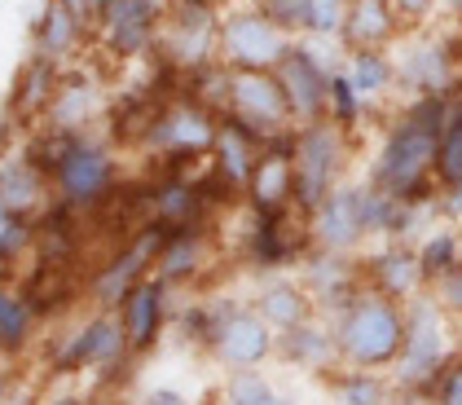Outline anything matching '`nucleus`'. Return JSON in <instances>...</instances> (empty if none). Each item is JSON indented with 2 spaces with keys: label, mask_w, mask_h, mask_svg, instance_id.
Segmentation results:
<instances>
[{
  "label": "nucleus",
  "mask_w": 462,
  "mask_h": 405,
  "mask_svg": "<svg viewBox=\"0 0 462 405\" xmlns=\"http://www.w3.org/2000/svg\"><path fill=\"white\" fill-rule=\"evenodd\" d=\"M454 93H419V97H410L405 111L388 124L379 150L370 154L365 181L396 194V198H436L440 194L436 142H440V128L449 119Z\"/></svg>",
  "instance_id": "nucleus-1"
},
{
  "label": "nucleus",
  "mask_w": 462,
  "mask_h": 405,
  "mask_svg": "<svg viewBox=\"0 0 462 405\" xmlns=\"http://www.w3.org/2000/svg\"><path fill=\"white\" fill-rule=\"evenodd\" d=\"M27 154L53 181V198L67 203L75 212H97L115 198V189L124 181V159L110 137L97 133H53V128H36Z\"/></svg>",
  "instance_id": "nucleus-2"
},
{
  "label": "nucleus",
  "mask_w": 462,
  "mask_h": 405,
  "mask_svg": "<svg viewBox=\"0 0 462 405\" xmlns=\"http://www.w3.org/2000/svg\"><path fill=\"white\" fill-rule=\"evenodd\" d=\"M180 339L212 357L220 370H247L278 362V331L255 313L251 299L234 295H208L177 313Z\"/></svg>",
  "instance_id": "nucleus-3"
},
{
  "label": "nucleus",
  "mask_w": 462,
  "mask_h": 405,
  "mask_svg": "<svg viewBox=\"0 0 462 405\" xmlns=\"http://www.w3.org/2000/svg\"><path fill=\"white\" fill-rule=\"evenodd\" d=\"M458 322L445 313V304L427 287L423 295H414L405 304V348H401L396 366L388 370L401 401L427 405L431 388L458 362Z\"/></svg>",
  "instance_id": "nucleus-4"
},
{
  "label": "nucleus",
  "mask_w": 462,
  "mask_h": 405,
  "mask_svg": "<svg viewBox=\"0 0 462 405\" xmlns=\"http://www.w3.org/2000/svg\"><path fill=\"white\" fill-rule=\"evenodd\" d=\"M44 357H49V374H53V379L88 374V379H97L102 388H106V383L110 388H124V383H128V370L142 362V357H133L124 322H119L115 308H93L84 322L58 331L44 344Z\"/></svg>",
  "instance_id": "nucleus-5"
},
{
  "label": "nucleus",
  "mask_w": 462,
  "mask_h": 405,
  "mask_svg": "<svg viewBox=\"0 0 462 405\" xmlns=\"http://www.w3.org/2000/svg\"><path fill=\"white\" fill-rule=\"evenodd\" d=\"M344 366L392 370L405 348V304L392 295L361 287V291L330 318Z\"/></svg>",
  "instance_id": "nucleus-6"
},
{
  "label": "nucleus",
  "mask_w": 462,
  "mask_h": 405,
  "mask_svg": "<svg viewBox=\"0 0 462 405\" xmlns=\"http://www.w3.org/2000/svg\"><path fill=\"white\" fill-rule=\"evenodd\" d=\"M220 133V111L203 106L199 97L180 93L172 102H159V111L150 115L142 137V154L163 163L168 172H194L199 163H208Z\"/></svg>",
  "instance_id": "nucleus-7"
},
{
  "label": "nucleus",
  "mask_w": 462,
  "mask_h": 405,
  "mask_svg": "<svg viewBox=\"0 0 462 405\" xmlns=\"http://www.w3.org/2000/svg\"><path fill=\"white\" fill-rule=\"evenodd\" d=\"M348 163H353V133H344L339 124L318 119L295 128V212L304 221L348 181Z\"/></svg>",
  "instance_id": "nucleus-8"
},
{
  "label": "nucleus",
  "mask_w": 462,
  "mask_h": 405,
  "mask_svg": "<svg viewBox=\"0 0 462 405\" xmlns=\"http://www.w3.org/2000/svg\"><path fill=\"white\" fill-rule=\"evenodd\" d=\"M220 18H225L220 0H168L154 58L172 75H189L220 62Z\"/></svg>",
  "instance_id": "nucleus-9"
},
{
  "label": "nucleus",
  "mask_w": 462,
  "mask_h": 405,
  "mask_svg": "<svg viewBox=\"0 0 462 405\" xmlns=\"http://www.w3.org/2000/svg\"><path fill=\"white\" fill-rule=\"evenodd\" d=\"M291 40L264 14L260 0H229L220 18V62L229 71H273L286 58Z\"/></svg>",
  "instance_id": "nucleus-10"
},
{
  "label": "nucleus",
  "mask_w": 462,
  "mask_h": 405,
  "mask_svg": "<svg viewBox=\"0 0 462 405\" xmlns=\"http://www.w3.org/2000/svg\"><path fill=\"white\" fill-rule=\"evenodd\" d=\"M326 40H313V36H295L286 58L273 67L278 84L286 93V106H291V119L295 128L300 124H318L326 119V97H330V75H335V58L321 49Z\"/></svg>",
  "instance_id": "nucleus-11"
},
{
  "label": "nucleus",
  "mask_w": 462,
  "mask_h": 405,
  "mask_svg": "<svg viewBox=\"0 0 462 405\" xmlns=\"http://www.w3.org/2000/svg\"><path fill=\"white\" fill-rule=\"evenodd\" d=\"M163 238H168V225L159 221H145L115 256L102 264V269H93L88 273V282H84V299L93 304V308H119V299L133 291L137 282H142L145 273H154V260H159V247H163Z\"/></svg>",
  "instance_id": "nucleus-12"
},
{
  "label": "nucleus",
  "mask_w": 462,
  "mask_h": 405,
  "mask_svg": "<svg viewBox=\"0 0 462 405\" xmlns=\"http://www.w3.org/2000/svg\"><path fill=\"white\" fill-rule=\"evenodd\" d=\"M115 313H119V322H124V335H128L133 357H150V353L163 344L168 327L177 322V313H180L177 287H172L168 278H159V273H145L142 282L119 299Z\"/></svg>",
  "instance_id": "nucleus-13"
},
{
  "label": "nucleus",
  "mask_w": 462,
  "mask_h": 405,
  "mask_svg": "<svg viewBox=\"0 0 462 405\" xmlns=\"http://www.w3.org/2000/svg\"><path fill=\"white\" fill-rule=\"evenodd\" d=\"M225 115H234L243 128H251L264 146L273 137H282L295 128L291 106H286V93L278 84L273 71H234L229 75V106Z\"/></svg>",
  "instance_id": "nucleus-14"
},
{
  "label": "nucleus",
  "mask_w": 462,
  "mask_h": 405,
  "mask_svg": "<svg viewBox=\"0 0 462 405\" xmlns=\"http://www.w3.org/2000/svg\"><path fill=\"white\" fill-rule=\"evenodd\" d=\"M168 18V0H110L97 18V44L115 62H137L154 53L159 27Z\"/></svg>",
  "instance_id": "nucleus-15"
},
{
  "label": "nucleus",
  "mask_w": 462,
  "mask_h": 405,
  "mask_svg": "<svg viewBox=\"0 0 462 405\" xmlns=\"http://www.w3.org/2000/svg\"><path fill=\"white\" fill-rule=\"evenodd\" d=\"M462 84V58L454 40L445 36H410L396 49V88L419 93H454Z\"/></svg>",
  "instance_id": "nucleus-16"
},
{
  "label": "nucleus",
  "mask_w": 462,
  "mask_h": 405,
  "mask_svg": "<svg viewBox=\"0 0 462 405\" xmlns=\"http://www.w3.org/2000/svg\"><path fill=\"white\" fill-rule=\"evenodd\" d=\"M313 238H309V221L300 212H278V216H260L251 212V234H247V264L264 278V273H286L291 264L309 256Z\"/></svg>",
  "instance_id": "nucleus-17"
},
{
  "label": "nucleus",
  "mask_w": 462,
  "mask_h": 405,
  "mask_svg": "<svg viewBox=\"0 0 462 405\" xmlns=\"http://www.w3.org/2000/svg\"><path fill=\"white\" fill-rule=\"evenodd\" d=\"M309 238H313V247H326V252L361 256V247L370 243V229H365V181L339 185L309 216Z\"/></svg>",
  "instance_id": "nucleus-18"
},
{
  "label": "nucleus",
  "mask_w": 462,
  "mask_h": 405,
  "mask_svg": "<svg viewBox=\"0 0 462 405\" xmlns=\"http://www.w3.org/2000/svg\"><path fill=\"white\" fill-rule=\"evenodd\" d=\"M243 198H247V212H260V216L295 212V128L264 146Z\"/></svg>",
  "instance_id": "nucleus-19"
},
{
  "label": "nucleus",
  "mask_w": 462,
  "mask_h": 405,
  "mask_svg": "<svg viewBox=\"0 0 462 405\" xmlns=\"http://www.w3.org/2000/svg\"><path fill=\"white\" fill-rule=\"evenodd\" d=\"M93 36H97L93 18L84 9H75L71 0H44L36 23H32V49L53 58V62H62V67H71L75 58L93 44Z\"/></svg>",
  "instance_id": "nucleus-20"
},
{
  "label": "nucleus",
  "mask_w": 462,
  "mask_h": 405,
  "mask_svg": "<svg viewBox=\"0 0 462 405\" xmlns=\"http://www.w3.org/2000/svg\"><path fill=\"white\" fill-rule=\"evenodd\" d=\"M300 278L304 287L313 291L321 318H335L361 287H365V273H361V256H344V252H326V247H309V256L300 260Z\"/></svg>",
  "instance_id": "nucleus-21"
},
{
  "label": "nucleus",
  "mask_w": 462,
  "mask_h": 405,
  "mask_svg": "<svg viewBox=\"0 0 462 405\" xmlns=\"http://www.w3.org/2000/svg\"><path fill=\"white\" fill-rule=\"evenodd\" d=\"M361 273H365V287L392 295V299H401V304H410L414 295L427 291L419 247H414V243H401V238H383L374 252H365V256H361Z\"/></svg>",
  "instance_id": "nucleus-22"
},
{
  "label": "nucleus",
  "mask_w": 462,
  "mask_h": 405,
  "mask_svg": "<svg viewBox=\"0 0 462 405\" xmlns=\"http://www.w3.org/2000/svg\"><path fill=\"white\" fill-rule=\"evenodd\" d=\"M208 212H212V198L194 172H163L145 189V221L180 229V225H203Z\"/></svg>",
  "instance_id": "nucleus-23"
},
{
  "label": "nucleus",
  "mask_w": 462,
  "mask_h": 405,
  "mask_svg": "<svg viewBox=\"0 0 462 405\" xmlns=\"http://www.w3.org/2000/svg\"><path fill=\"white\" fill-rule=\"evenodd\" d=\"M212 229L203 225H180V229H168L163 247H159V260H154V273L168 278L177 291L203 282V273H212Z\"/></svg>",
  "instance_id": "nucleus-24"
},
{
  "label": "nucleus",
  "mask_w": 462,
  "mask_h": 405,
  "mask_svg": "<svg viewBox=\"0 0 462 405\" xmlns=\"http://www.w3.org/2000/svg\"><path fill=\"white\" fill-rule=\"evenodd\" d=\"M278 362L291 370H304V374H318V379L335 374V370L344 366L339 339H335V322L318 313V318L282 331L278 335Z\"/></svg>",
  "instance_id": "nucleus-25"
},
{
  "label": "nucleus",
  "mask_w": 462,
  "mask_h": 405,
  "mask_svg": "<svg viewBox=\"0 0 462 405\" xmlns=\"http://www.w3.org/2000/svg\"><path fill=\"white\" fill-rule=\"evenodd\" d=\"M102 111H106L102 84H97L93 75L67 67L58 93H53V102H49V111H44V119H40L36 128H53V133H93V124L102 119Z\"/></svg>",
  "instance_id": "nucleus-26"
},
{
  "label": "nucleus",
  "mask_w": 462,
  "mask_h": 405,
  "mask_svg": "<svg viewBox=\"0 0 462 405\" xmlns=\"http://www.w3.org/2000/svg\"><path fill=\"white\" fill-rule=\"evenodd\" d=\"M260 154H264V142L251 128H243L234 115H220V133H216V146L208 154V172L216 181L225 185L229 194H243L255 163H260Z\"/></svg>",
  "instance_id": "nucleus-27"
},
{
  "label": "nucleus",
  "mask_w": 462,
  "mask_h": 405,
  "mask_svg": "<svg viewBox=\"0 0 462 405\" xmlns=\"http://www.w3.org/2000/svg\"><path fill=\"white\" fill-rule=\"evenodd\" d=\"M62 75H67L62 62H53V58H44V53L32 49L23 58V67L14 71L5 111L14 115L18 124H32L36 128L40 119H44V111H49V102H53V93H58V84H62Z\"/></svg>",
  "instance_id": "nucleus-28"
},
{
  "label": "nucleus",
  "mask_w": 462,
  "mask_h": 405,
  "mask_svg": "<svg viewBox=\"0 0 462 405\" xmlns=\"http://www.w3.org/2000/svg\"><path fill=\"white\" fill-rule=\"evenodd\" d=\"M251 304L278 335L300 327V322H309V318H318V299L304 287L300 273H264L255 295H251Z\"/></svg>",
  "instance_id": "nucleus-29"
},
{
  "label": "nucleus",
  "mask_w": 462,
  "mask_h": 405,
  "mask_svg": "<svg viewBox=\"0 0 462 405\" xmlns=\"http://www.w3.org/2000/svg\"><path fill=\"white\" fill-rule=\"evenodd\" d=\"M0 198L14 212L36 221L40 212L53 203V181L27 150H5L0 154Z\"/></svg>",
  "instance_id": "nucleus-30"
},
{
  "label": "nucleus",
  "mask_w": 462,
  "mask_h": 405,
  "mask_svg": "<svg viewBox=\"0 0 462 405\" xmlns=\"http://www.w3.org/2000/svg\"><path fill=\"white\" fill-rule=\"evenodd\" d=\"M401 32H405V23L392 0H348L339 44H344V53L348 49H392Z\"/></svg>",
  "instance_id": "nucleus-31"
},
{
  "label": "nucleus",
  "mask_w": 462,
  "mask_h": 405,
  "mask_svg": "<svg viewBox=\"0 0 462 405\" xmlns=\"http://www.w3.org/2000/svg\"><path fill=\"white\" fill-rule=\"evenodd\" d=\"M40 335V313H36V299L32 291L14 287L9 278L0 282V357H23L32 353Z\"/></svg>",
  "instance_id": "nucleus-32"
},
{
  "label": "nucleus",
  "mask_w": 462,
  "mask_h": 405,
  "mask_svg": "<svg viewBox=\"0 0 462 405\" xmlns=\"http://www.w3.org/2000/svg\"><path fill=\"white\" fill-rule=\"evenodd\" d=\"M326 388H330L335 405H396L401 401V392H396L388 370L339 366L335 374H326Z\"/></svg>",
  "instance_id": "nucleus-33"
},
{
  "label": "nucleus",
  "mask_w": 462,
  "mask_h": 405,
  "mask_svg": "<svg viewBox=\"0 0 462 405\" xmlns=\"http://www.w3.org/2000/svg\"><path fill=\"white\" fill-rule=\"evenodd\" d=\"M344 71L353 75V84L370 106L396 93V53L392 49H348Z\"/></svg>",
  "instance_id": "nucleus-34"
},
{
  "label": "nucleus",
  "mask_w": 462,
  "mask_h": 405,
  "mask_svg": "<svg viewBox=\"0 0 462 405\" xmlns=\"http://www.w3.org/2000/svg\"><path fill=\"white\" fill-rule=\"evenodd\" d=\"M414 247H419V264H423L427 287H436L445 273H454L462 264V225L436 221Z\"/></svg>",
  "instance_id": "nucleus-35"
},
{
  "label": "nucleus",
  "mask_w": 462,
  "mask_h": 405,
  "mask_svg": "<svg viewBox=\"0 0 462 405\" xmlns=\"http://www.w3.org/2000/svg\"><path fill=\"white\" fill-rule=\"evenodd\" d=\"M365 115H370V102L361 97V88L353 84V75L344 71V67H335V75H330V97H326V119L356 137L361 124H365Z\"/></svg>",
  "instance_id": "nucleus-36"
},
{
  "label": "nucleus",
  "mask_w": 462,
  "mask_h": 405,
  "mask_svg": "<svg viewBox=\"0 0 462 405\" xmlns=\"http://www.w3.org/2000/svg\"><path fill=\"white\" fill-rule=\"evenodd\" d=\"M273 392H278V383H273L269 366L225 370V379H220V388H216L220 405H264Z\"/></svg>",
  "instance_id": "nucleus-37"
},
{
  "label": "nucleus",
  "mask_w": 462,
  "mask_h": 405,
  "mask_svg": "<svg viewBox=\"0 0 462 405\" xmlns=\"http://www.w3.org/2000/svg\"><path fill=\"white\" fill-rule=\"evenodd\" d=\"M36 252V221L14 212L5 198H0V264L14 273L23 260Z\"/></svg>",
  "instance_id": "nucleus-38"
},
{
  "label": "nucleus",
  "mask_w": 462,
  "mask_h": 405,
  "mask_svg": "<svg viewBox=\"0 0 462 405\" xmlns=\"http://www.w3.org/2000/svg\"><path fill=\"white\" fill-rule=\"evenodd\" d=\"M436 181L440 185L462 181V84H458V93H454L449 119L440 128V142H436Z\"/></svg>",
  "instance_id": "nucleus-39"
},
{
  "label": "nucleus",
  "mask_w": 462,
  "mask_h": 405,
  "mask_svg": "<svg viewBox=\"0 0 462 405\" xmlns=\"http://www.w3.org/2000/svg\"><path fill=\"white\" fill-rule=\"evenodd\" d=\"M300 5H304V14H300V36L339 40L344 18H348V0H300Z\"/></svg>",
  "instance_id": "nucleus-40"
},
{
  "label": "nucleus",
  "mask_w": 462,
  "mask_h": 405,
  "mask_svg": "<svg viewBox=\"0 0 462 405\" xmlns=\"http://www.w3.org/2000/svg\"><path fill=\"white\" fill-rule=\"evenodd\" d=\"M431 291H436V299L445 304V313H449V318H454V322L462 327V264L454 269V273H445V278H440Z\"/></svg>",
  "instance_id": "nucleus-41"
},
{
  "label": "nucleus",
  "mask_w": 462,
  "mask_h": 405,
  "mask_svg": "<svg viewBox=\"0 0 462 405\" xmlns=\"http://www.w3.org/2000/svg\"><path fill=\"white\" fill-rule=\"evenodd\" d=\"M260 5H264V14L282 27L286 36H300V14H304L300 0H260Z\"/></svg>",
  "instance_id": "nucleus-42"
},
{
  "label": "nucleus",
  "mask_w": 462,
  "mask_h": 405,
  "mask_svg": "<svg viewBox=\"0 0 462 405\" xmlns=\"http://www.w3.org/2000/svg\"><path fill=\"white\" fill-rule=\"evenodd\" d=\"M392 5H396V14H401L405 27H423V23H431V14H436L445 0H392Z\"/></svg>",
  "instance_id": "nucleus-43"
},
{
  "label": "nucleus",
  "mask_w": 462,
  "mask_h": 405,
  "mask_svg": "<svg viewBox=\"0 0 462 405\" xmlns=\"http://www.w3.org/2000/svg\"><path fill=\"white\" fill-rule=\"evenodd\" d=\"M137 405H199V401L185 388H177V383H154V388H145L137 397Z\"/></svg>",
  "instance_id": "nucleus-44"
},
{
  "label": "nucleus",
  "mask_w": 462,
  "mask_h": 405,
  "mask_svg": "<svg viewBox=\"0 0 462 405\" xmlns=\"http://www.w3.org/2000/svg\"><path fill=\"white\" fill-rule=\"evenodd\" d=\"M436 207H440V221L462 225V181L440 185V194H436Z\"/></svg>",
  "instance_id": "nucleus-45"
},
{
  "label": "nucleus",
  "mask_w": 462,
  "mask_h": 405,
  "mask_svg": "<svg viewBox=\"0 0 462 405\" xmlns=\"http://www.w3.org/2000/svg\"><path fill=\"white\" fill-rule=\"evenodd\" d=\"M36 405H93V401H88L79 388H71L67 379H58V383H53V388H49V392H44Z\"/></svg>",
  "instance_id": "nucleus-46"
},
{
  "label": "nucleus",
  "mask_w": 462,
  "mask_h": 405,
  "mask_svg": "<svg viewBox=\"0 0 462 405\" xmlns=\"http://www.w3.org/2000/svg\"><path fill=\"white\" fill-rule=\"evenodd\" d=\"M14 128H18V119L9 111H0V154L9 150V142H14Z\"/></svg>",
  "instance_id": "nucleus-47"
},
{
  "label": "nucleus",
  "mask_w": 462,
  "mask_h": 405,
  "mask_svg": "<svg viewBox=\"0 0 462 405\" xmlns=\"http://www.w3.org/2000/svg\"><path fill=\"white\" fill-rule=\"evenodd\" d=\"M264 405H300V401H295V397H286V392H273Z\"/></svg>",
  "instance_id": "nucleus-48"
},
{
  "label": "nucleus",
  "mask_w": 462,
  "mask_h": 405,
  "mask_svg": "<svg viewBox=\"0 0 462 405\" xmlns=\"http://www.w3.org/2000/svg\"><path fill=\"white\" fill-rule=\"evenodd\" d=\"M445 9H449V14H458V18H462V0H445Z\"/></svg>",
  "instance_id": "nucleus-49"
},
{
  "label": "nucleus",
  "mask_w": 462,
  "mask_h": 405,
  "mask_svg": "<svg viewBox=\"0 0 462 405\" xmlns=\"http://www.w3.org/2000/svg\"><path fill=\"white\" fill-rule=\"evenodd\" d=\"M71 5H75V9H84V5H88V0H71ZM84 14H88V9H84Z\"/></svg>",
  "instance_id": "nucleus-50"
},
{
  "label": "nucleus",
  "mask_w": 462,
  "mask_h": 405,
  "mask_svg": "<svg viewBox=\"0 0 462 405\" xmlns=\"http://www.w3.org/2000/svg\"><path fill=\"white\" fill-rule=\"evenodd\" d=\"M5 278H9V269H5V264H0V282H5Z\"/></svg>",
  "instance_id": "nucleus-51"
},
{
  "label": "nucleus",
  "mask_w": 462,
  "mask_h": 405,
  "mask_svg": "<svg viewBox=\"0 0 462 405\" xmlns=\"http://www.w3.org/2000/svg\"><path fill=\"white\" fill-rule=\"evenodd\" d=\"M220 5H229V0H220Z\"/></svg>",
  "instance_id": "nucleus-52"
},
{
  "label": "nucleus",
  "mask_w": 462,
  "mask_h": 405,
  "mask_svg": "<svg viewBox=\"0 0 462 405\" xmlns=\"http://www.w3.org/2000/svg\"><path fill=\"white\" fill-rule=\"evenodd\" d=\"M396 405H401V401H396ZM410 405H414V401H410Z\"/></svg>",
  "instance_id": "nucleus-53"
}]
</instances>
